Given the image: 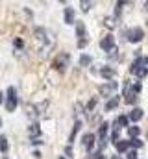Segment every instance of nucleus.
I'll return each instance as SVG.
<instances>
[{"label": "nucleus", "mask_w": 148, "mask_h": 159, "mask_svg": "<svg viewBox=\"0 0 148 159\" xmlns=\"http://www.w3.org/2000/svg\"><path fill=\"white\" fill-rule=\"evenodd\" d=\"M135 74H137L139 78H145V76H146V74H148V69H145V67L141 65V67H139V69L135 70Z\"/></svg>", "instance_id": "nucleus-25"}, {"label": "nucleus", "mask_w": 148, "mask_h": 159, "mask_svg": "<svg viewBox=\"0 0 148 159\" xmlns=\"http://www.w3.org/2000/svg\"><path fill=\"white\" fill-rule=\"evenodd\" d=\"M61 159H65V157H61Z\"/></svg>", "instance_id": "nucleus-40"}, {"label": "nucleus", "mask_w": 148, "mask_h": 159, "mask_svg": "<svg viewBox=\"0 0 148 159\" xmlns=\"http://www.w3.org/2000/svg\"><path fill=\"white\" fill-rule=\"evenodd\" d=\"M81 144H83V148L85 150H93V146H95V135L93 133H85L83 135V139H81Z\"/></svg>", "instance_id": "nucleus-7"}, {"label": "nucleus", "mask_w": 148, "mask_h": 159, "mask_svg": "<svg viewBox=\"0 0 148 159\" xmlns=\"http://www.w3.org/2000/svg\"><path fill=\"white\" fill-rule=\"evenodd\" d=\"M128 124H130V119H128L126 115H120V117L117 119V126H118V128H128Z\"/></svg>", "instance_id": "nucleus-17"}, {"label": "nucleus", "mask_w": 148, "mask_h": 159, "mask_svg": "<svg viewBox=\"0 0 148 159\" xmlns=\"http://www.w3.org/2000/svg\"><path fill=\"white\" fill-rule=\"evenodd\" d=\"M100 76L113 81V78H115V69H111V67H102V69H100Z\"/></svg>", "instance_id": "nucleus-9"}, {"label": "nucleus", "mask_w": 148, "mask_h": 159, "mask_svg": "<svg viewBox=\"0 0 148 159\" xmlns=\"http://www.w3.org/2000/svg\"><path fill=\"white\" fill-rule=\"evenodd\" d=\"M115 146H117V152H120V154H122V152H126V150H128V146H130V144H128V141H117V143H115Z\"/></svg>", "instance_id": "nucleus-16"}, {"label": "nucleus", "mask_w": 148, "mask_h": 159, "mask_svg": "<svg viewBox=\"0 0 148 159\" xmlns=\"http://www.w3.org/2000/svg\"><path fill=\"white\" fill-rule=\"evenodd\" d=\"M32 144H43V141L37 137V139H32Z\"/></svg>", "instance_id": "nucleus-33"}, {"label": "nucleus", "mask_w": 148, "mask_h": 159, "mask_svg": "<svg viewBox=\"0 0 148 159\" xmlns=\"http://www.w3.org/2000/svg\"><path fill=\"white\" fill-rule=\"evenodd\" d=\"M141 133V128L139 126H128V135L132 139H137V135Z\"/></svg>", "instance_id": "nucleus-15"}, {"label": "nucleus", "mask_w": 148, "mask_h": 159, "mask_svg": "<svg viewBox=\"0 0 148 159\" xmlns=\"http://www.w3.org/2000/svg\"><path fill=\"white\" fill-rule=\"evenodd\" d=\"M0 152H2V154H6V152H7V139H6L4 135L0 137Z\"/></svg>", "instance_id": "nucleus-21"}, {"label": "nucleus", "mask_w": 148, "mask_h": 159, "mask_svg": "<svg viewBox=\"0 0 148 159\" xmlns=\"http://www.w3.org/2000/svg\"><path fill=\"white\" fill-rule=\"evenodd\" d=\"M111 159H120V156H113Z\"/></svg>", "instance_id": "nucleus-36"}, {"label": "nucleus", "mask_w": 148, "mask_h": 159, "mask_svg": "<svg viewBox=\"0 0 148 159\" xmlns=\"http://www.w3.org/2000/svg\"><path fill=\"white\" fill-rule=\"evenodd\" d=\"M65 22L74 24V9L72 7H65Z\"/></svg>", "instance_id": "nucleus-12"}, {"label": "nucleus", "mask_w": 148, "mask_h": 159, "mask_svg": "<svg viewBox=\"0 0 148 159\" xmlns=\"http://www.w3.org/2000/svg\"><path fill=\"white\" fill-rule=\"evenodd\" d=\"M145 6H146V9H148V2H146V4H145Z\"/></svg>", "instance_id": "nucleus-38"}, {"label": "nucleus", "mask_w": 148, "mask_h": 159, "mask_svg": "<svg viewBox=\"0 0 148 159\" xmlns=\"http://www.w3.org/2000/svg\"><path fill=\"white\" fill-rule=\"evenodd\" d=\"M34 35H35V39L41 41V43L46 41V32H44L43 28H35V30H34Z\"/></svg>", "instance_id": "nucleus-13"}, {"label": "nucleus", "mask_w": 148, "mask_h": 159, "mask_svg": "<svg viewBox=\"0 0 148 159\" xmlns=\"http://www.w3.org/2000/svg\"><path fill=\"white\" fill-rule=\"evenodd\" d=\"M132 89H133V93H139V91H141V83H139V81H137V83H133V85H132Z\"/></svg>", "instance_id": "nucleus-30"}, {"label": "nucleus", "mask_w": 148, "mask_h": 159, "mask_svg": "<svg viewBox=\"0 0 148 159\" xmlns=\"http://www.w3.org/2000/svg\"><path fill=\"white\" fill-rule=\"evenodd\" d=\"M117 106H118V96H113V98L108 100V104H106V107H104V109H106V111H111V109H115Z\"/></svg>", "instance_id": "nucleus-14"}, {"label": "nucleus", "mask_w": 148, "mask_h": 159, "mask_svg": "<svg viewBox=\"0 0 148 159\" xmlns=\"http://www.w3.org/2000/svg\"><path fill=\"white\" fill-rule=\"evenodd\" d=\"M128 159H137V152L135 150H130L128 152Z\"/></svg>", "instance_id": "nucleus-29"}, {"label": "nucleus", "mask_w": 148, "mask_h": 159, "mask_svg": "<svg viewBox=\"0 0 148 159\" xmlns=\"http://www.w3.org/2000/svg\"><path fill=\"white\" fill-rule=\"evenodd\" d=\"M128 144L133 146V148H141V146H143V141H139V139H132V141H128Z\"/></svg>", "instance_id": "nucleus-26"}, {"label": "nucleus", "mask_w": 148, "mask_h": 159, "mask_svg": "<svg viewBox=\"0 0 148 159\" xmlns=\"http://www.w3.org/2000/svg\"><path fill=\"white\" fill-rule=\"evenodd\" d=\"M124 35H126V41H130V43H139L145 37V32H143V28H128L124 32Z\"/></svg>", "instance_id": "nucleus-2"}, {"label": "nucleus", "mask_w": 148, "mask_h": 159, "mask_svg": "<svg viewBox=\"0 0 148 159\" xmlns=\"http://www.w3.org/2000/svg\"><path fill=\"white\" fill-rule=\"evenodd\" d=\"M26 109H28V113H26V115H28L30 119H35V117H37L35 106H26Z\"/></svg>", "instance_id": "nucleus-23"}, {"label": "nucleus", "mask_w": 148, "mask_h": 159, "mask_svg": "<svg viewBox=\"0 0 148 159\" xmlns=\"http://www.w3.org/2000/svg\"><path fill=\"white\" fill-rule=\"evenodd\" d=\"M65 154H67L69 157H72V148H71V144H69V146L65 148Z\"/></svg>", "instance_id": "nucleus-32"}, {"label": "nucleus", "mask_w": 148, "mask_h": 159, "mask_svg": "<svg viewBox=\"0 0 148 159\" xmlns=\"http://www.w3.org/2000/svg\"><path fill=\"white\" fill-rule=\"evenodd\" d=\"M89 159H102V156H100V154H91Z\"/></svg>", "instance_id": "nucleus-35"}, {"label": "nucleus", "mask_w": 148, "mask_h": 159, "mask_svg": "<svg viewBox=\"0 0 148 159\" xmlns=\"http://www.w3.org/2000/svg\"><path fill=\"white\" fill-rule=\"evenodd\" d=\"M69 61H71V56H69L67 52H61V54H58V56L54 57L52 67L58 69V70H63L65 67H69Z\"/></svg>", "instance_id": "nucleus-1"}, {"label": "nucleus", "mask_w": 148, "mask_h": 159, "mask_svg": "<svg viewBox=\"0 0 148 159\" xmlns=\"http://www.w3.org/2000/svg\"><path fill=\"white\" fill-rule=\"evenodd\" d=\"M6 109H7L9 113L17 109V94H15V89H13V87H9V89H7V100H6Z\"/></svg>", "instance_id": "nucleus-4"}, {"label": "nucleus", "mask_w": 148, "mask_h": 159, "mask_svg": "<svg viewBox=\"0 0 148 159\" xmlns=\"http://www.w3.org/2000/svg\"><path fill=\"white\" fill-rule=\"evenodd\" d=\"M28 135H30L32 139H37V137L41 135V128H39V124H32V126L28 128Z\"/></svg>", "instance_id": "nucleus-10"}, {"label": "nucleus", "mask_w": 148, "mask_h": 159, "mask_svg": "<svg viewBox=\"0 0 148 159\" xmlns=\"http://www.w3.org/2000/svg\"><path fill=\"white\" fill-rule=\"evenodd\" d=\"M0 126H2V120H0Z\"/></svg>", "instance_id": "nucleus-39"}, {"label": "nucleus", "mask_w": 148, "mask_h": 159, "mask_svg": "<svg viewBox=\"0 0 148 159\" xmlns=\"http://www.w3.org/2000/svg\"><path fill=\"white\" fill-rule=\"evenodd\" d=\"M108 122H104L102 126H100V129H98V148L102 150V148H106V144H108V141H106V133H108Z\"/></svg>", "instance_id": "nucleus-5"}, {"label": "nucleus", "mask_w": 148, "mask_h": 159, "mask_svg": "<svg viewBox=\"0 0 148 159\" xmlns=\"http://www.w3.org/2000/svg\"><path fill=\"white\" fill-rule=\"evenodd\" d=\"M117 87H118L117 81H108V83H104V85L98 87V94L100 96H113V93L117 91Z\"/></svg>", "instance_id": "nucleus-3"}, {"label": "nucleus", "mask_w": 148, "mask_h": 159, "mask_svg": "<svg viewBox=\"0 0 148 159\" xmlns=\"http://www.w3.org/2000/svg\"><path fill=\"white\" fill-rule=\"evenodd\" d=\"M80 6H81V9H83V11H89V9H91V6H93V2H83V0H81V2H80Z\"/></svg>", "instance_id": "nucleus-27"}, {"label": "nucleus", "mask_w": 148, "mask_h": 159, "mask_svg": "<svg viewBox=\"0 0 148 159\" xmlns=\"http://www.w3.org/2000/svg\"><path fill=\"white\" fill-rule=\"evenodd\" d=\"M80 126H81V122H80V120H78V122H76V124L72 126V131H71V135H69V144L72 143V141H74V137H76V133L80 131Z\"/></svg>", "instance_id": "nucleus-18"}, {"label": "nucleus", "mask_w": 148, "mask_h": 159, "mask_svg": "<svg viewBox=\"0 0 148 159\" xmlns=\"http://www.w3.org/2000/svg\"><path fill=\"white\" fill-rule=\"evenodd\" d=\"M96 102H98V98H96V96H95V98H91V100H89V104L85 106V113H91V111L95 109V106H96Z\"/></svg>", "instance_id": "nucleus-20"}, {"label": "nucleus", "mask_w": 148, "mask_h": 159, "mask_svg": "<svg viewBox=\"0 0 148 159\" xmlns=\"http://www.w3.org/2000/svg\"><path fill=\"white\" fill-rule=\"evenodd\" d=\"M76 35H78L80 39H83V35H85V26H83V22H76Z\"/></svg>", "instance_id": "nucleus-19"}, {"label": "nucleus", "mask_w": 148, "mask_h": 159, "mask_svg": "<svg viewBox=\"0 0 148 159\" xmlns=\"http://www.w3.org/2000/svg\"><path fill=\"white\" fill-rule=\"evenodd\" d=\"M118 129H120V128L115 124V128H113V131H111V141H113V143H117V141H118Z\"/></svg>", "instance_id": "nucleus-24"}, {"label": "nucleus", "mask_w": 148, "mask_h": 159, "mask_svg": "<svg viewBox=\"0 0 148 159\" xmlns=\"http://www.w3.org/2000/svg\"><path fill=\"white\" fill-rule=\"evenodd\" d=\"M106 26H115V20H111V19H108V20H106Z\"/></svg>", "instance_id": "nucleus-34"}, {"label": "nucleus", "mask_w": 148, "mask_h": 159, "mask_svg": "<svg viewBox=\"0 0 148 159\" xmlns=\"http://www.w3.org/2000/svg\"><path fill=\"white\" fill-rule=\"evenodd\" d=\"M91 61H93V59H91V56H85V54H83V56L80 57V65H81V67H87Z\"/></svg>", "instance_id": "nucleus-22"}, {"label": "nucleus", "mask_w": 148, "mask_h": 159, "mask_svg": "<svg viewBox=\"0 0 148 159\" xmlns=\"http://www.w3.org/2000/svg\"><path fill=\"white\" fill-rule=\"evenodd\" d=\"M113 46H115V39H113V35H106L104 39L100 41V48H102V50H108V52H109Z\"/></svg>", "instance_id": "nucleus-8"}, {"label": "nucleus", "mask_w": 148, "mask_h": 159, "mask_svg": "<svg viewBox=\"0 0 148 159\" xmlns=\"http://www.w3.org/2000/svg\"><path fill=\"white\" fill-rule=\"evenodd\" d=\"M0 104H2V93H0Z\"/></svg>", "instance_id": "nucleus-37"}, {"label": "nucleus", "mask_w": 148, "mask_h": 159, "mask_svg": "<svg viewBox=\"0 0 148 159\" xmlns=\"http://www.w3.org/2000/svg\"><path fill=\"white\" fill-rule=\"evenodd\" d=\"M15 46H17V48H22V46H24V41L21 39V37H17V39H15Z\"/></svg>", "instance_id": "nucleus-28"}, {"label": "nucleus", "mask_w": 148, "mask_h": 159, "mask_svg": "<svg viewBox=\"0 0 148 159\" xmlns=\"http://www.w3.org/2000/svg\"><path fill=\"white\" fill-rule=\"evenodd\" d=\"M124 100H126V104H135L137 102V93H133V89L128 83L124 87Z\"/></svg>", "instance_id": "nucleus-6"}, {"label": "nucleus", "mask_w": 148, "mask_h": 159, "mask_svg": "<svg viewBox=\"0 0 148 159\" xmlns=\"http://www.w3.org/2000/svg\"><path fill=\"white\" fill-rule=\"evenodd\" d=\"M128 119L130 120H133V122H137V120H141L143 119V109H139V107H135L130 115H128Z\"/></svg>", "instance_id": "nucleus-11"}, {"label": "nucleus", "mask_w": 148, "mask_h": 159, "mask_svg": "<svg viewBox=\"0 0 148 159\" xmlns=\"http://www.w3.org/2000/svg\"><path fill=\"white\" fill-rule=\"evenodd\" d=\"M85 44H87V39H80L78 41V48H83Z\"/></svg>", "instance_id": "nucleus-31"}]
</instances>
